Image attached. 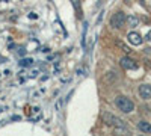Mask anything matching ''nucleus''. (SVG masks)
Segmentation results:
<instances>
[{
  "mask_svg": "<svg viewBox=\"0 0 151 136\" xmlns=\"http://www.w3.org/2000/svg\"><path fill=\"white\" fill-rule=\"evenodd\" d=\"M115 104H116V107L121 110V112H124V114H130V112H133V110H134V103L130 100V98L124 97V95L116 97Z\"/></svg>",
  "mask_w": 151,
  "mask_h": 136,
  "instance_id": "obj_1",
  "label": "nucleus"
},
{
  "mask_svg": "<svg viewBox=\"0 0 151 136\" xmlns=\"http://www.w3.org/2000/svg\"><path fill=\"white\" fill-rule=\"evenodd\" d=\"M125 21H127V17H125V14H124V12H121V11H118V12H115V14L112 15V18H110V26L115 27V29H121V27L124 26Z\"/></svg>",
  "mask_w": 151,
  "mask_h": 136,
  "instance_id": "obj_2",
  "label": "nucleus"
},
{
  "mask_svg": "<svg viewBox=\"0 0 151 136\" xmlns=\"http://www.w3.org/2000/svg\"><path fill=\"white\" fill-rule=\"evenodd\" d=\"M103 119H104V122H106L107 126H112V127H115V129L125 126L122 119L116 118L115 115H112V114H109V112H104V114H103Z\"/></svg>",
  "mask_w": 151,
  "mask_h": 136,
  "instance_id": "obj_3",
  "label": "nucleus"
},
{
  "mask_svg": "<svg viewBox=\"0 0 151 136\" xmlns=\"http://www.w3.org/2000/svg\"><path fill=\"white\" fill-rule=\"evenodd\" d=\"M127 41L132 44V45H141L142 44V36L137 33V32H130L127 35Z\"/></svg>",
  "mask_w": 151,
  "mask_h": 136,
  "instance_id": "obj_4",
  "label": "nucleus"
},
{
  "mask_svg": "<svg viewBox=\"0 0 151 136\" xmlns=\"http://www.w3.org/2000/svg\"><path fill=\"white\" fill-rule=\"evenodd\" d=\"M139 95L144 100H150L151 98V85H141L139 86Z\"/></svg>",
  "mask_w": 151,
  "mask_h": 136,
  "instance_id": "obj_5",
  "label": "nucleus"
},
{
  "mask_svg": "<svg viewBox=\"0 0 151 136\" xmlns=\"http://www.w3.org/2000/svg\"><path fill=\"white\" fill-rule=\"evenodd\" d=\"M119 64H121V67H122L124 70H134V68L137 67L134 60H133V59H130V58H127V56L122 58V59L119 60Z\"/></svg>",
  "mask_w": 151,
  "mask_h": 136,
  "instance_id": "obj_6",
  "label": "nucleus"
},
{
  "mask_svg": "<svg viewBox=\"0 0 151 136\" xmlns=\"http://www.w3.org/2000/svg\"><path fill=\"white\" fill-rule=\"evenodd\" d=\"M137 129H139L142 133H151V124L148 121H144V119L137 122Z\"/></svg>",
  "mask_w": 151,
  "mask_h": 136,
  "instance_id": "obj_7",
  "label": "nucleus"
},
{
  "mask_svg": "<svg viewBox=\"0 0 151 136\" xmlns=\"http://www.w3.org/2000/svg\"><path fill=\"white\" fill-rule=\"evenodd\" d=\"M127 23H129L130 27H136L137 24H139V18L134 17V15H130V17H127Z\"/></svg>",
  "mask_w": 151,
  "mask_h": 136,
  "instance_id": "obj_8",
  "label": "nucleus"
},
{
  "mask_svg": "<svg viewBox=\"0 0 151 136\" xmlns=\"http://www.w3.org/2000/svg\"><path fill=\"white\" fill-rule=\"evenodd\" d=\"M116 79H118V76H116L115 73H107V76H106V82H109V83H113V82H115Z\"/></svg>",
  "mask_w": 151,
  "mask_h": 136,
  "instance_id": "obj_9",
  "label": "nucleus"
},
{
  "mask_svg": "<svg viewBox=\"0 0 151 136\" xmlns=\"http://www.w3.org/2000/svg\"><path fill=\"white\" fill-rule=\"evenodd\" d=\"M32 64H33V60L29 59V58H24V59L20 60V65H21V67H29V65H32Z\"/></svg>",
  "mask_w": 151,
  "mask_h": 136,
  "instance_id": "obj_10",
  "label": "nucleus"
},
{
  "mask_svg": "<svg viewBox=\"0 0 151 136\" xmlns=\"http://www.w3.org/2000/svg\"><path fill=\"white\" fill-rule=\"evenodd\" d=\"M118 45H121V47H122V50H124V52H125V53H129V52H130V48H129V47H127V45H124V44H122V42H118Z\"/></svg>",
  "mask_w": 151,
  "mask_h": 136,
  "instance_id": "obj_11",
  "label": "nucleus"
},
{
  "mask_svg": "<svg viewBox=\"0 0 151 136\" xmlns=\"http://www.w3.org/2000/svg\"><path fill=\"white\" fill-rule=\"evenodd\" d=\"M73 6L79 11V0H73Z\"/></svg>",
  "mask_w": 151,
  "mask_h": 136,
  "instance_id": "obj_12",
  "label": "nucleus"
},
{
  "mask_svg": "<svg viewBox=\"0 0 151 136\" xmlns=\"http://www.w3.org/2000/svg\"><path fill=\"white\" fill-rule=\"evenodd\" d=\"M145 38H147V41H150V42H151V30H148V33H147Z\"/></svg>",
  "mask_w": 151,
  "mask_h": 136,
  "instance_id": "obj_13",
  "label": "nucleus"
},
{
  "mask_svg": "<svg viewBox=\"0 0 151 136\" xmlns=\"http://www.w3.org/2000/svg\"><path fill=\"white\" fill-rule=\"evenodd\" d=\"M103 14H104V12H100V15H98V20H97V24H98L100 21H101V18H103Z\"/></svg>",
  "mask_w": 151,
  "mask_h": 136,
  "instance_id": "obj_14",
  "label": "nucleus"
},
{
  "mask_svg": "<svg viewBox=\"0 0 151 136\" xmlns=\"http://www.w3.org/2000/svg\"><path fill=\"white\" fill-rule=\"evenodd\" d=\"M85 73V68H77V74H83Z\"/></svg>",
  "mask_w": 151,
  "mask_h": 136,
  "instance_id": "obj_15",
  "label": "nucleus"
},
{
  "mask_svg": "<svg viewBox=\"0 0 151 136\" xmlns=\"http://www.w3.org/2000/svg\"><path fill=\"white\" fill-rule=\"evenodd\" d=\"M18 53H20V56H23V55H24V53H26V50H23V48H21V50H20V52H18Z\"/></svg>",
  "mask_w": 151,
  "mask_h": 136,
  "instance_id": "obj_16",
  "label": "nucleus"
}]
</instances>
